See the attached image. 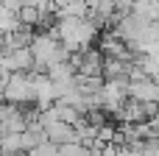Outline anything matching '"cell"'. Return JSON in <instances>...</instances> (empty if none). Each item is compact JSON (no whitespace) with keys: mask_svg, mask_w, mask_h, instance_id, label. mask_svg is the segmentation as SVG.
<instances>
[{"mask_svg":"<svg viewBox=\"0 0 159 156\" xmlns=\"http://www.w3.org/2000/svg\"><path fill=\"white\" fill-rule=\"evenodd\" d=\"M25 156H59V145H53L50 140H45V142H39L36 148H31Z\"/></svg>","mask_w":159,"mask_h":156,"instance_id":"15","label":"cell"},{"mask_svg":"<svg viewBox=\"0 0 159 156\" xmlns=\"http://www.w3.org/2000/svg\"><path fill=\"white\" fill-rule=\"evenodd\" d=\"M56 36L70 53H84V50L92 47V42L98 36V28L87 17H64V20L56 22Z\"/></svg>","mask_w":159,"mask_h":156,"instance_id":"1","label":"cell"},{"mask_svg":"<svg viewBox=\"0 0 159 156\" xmlns=\"http://www.w3.org/2000/svg\"><path fill=\"white\" fill-rule=\"evenodd\" d=\"M34 33H36L34 28L20 25V28H14L11 33H6V36H3V45H6V50H25V47H31Z\"/></svg>","mask_w":159,"mask_h":156,"instance_id":"10","label":"cell"},{"mask_svg":"<svg viewBox=\"0 0 159 156\" xmlns=\"http://www.w3.org/2000/svg\"><path fill=\"white\" fill-rule=\"evenodd\" d=\"M59 156H92V151L84 142H64L59 145Z\"/></svg>","mask_w":159,"mask_h":156,"instance_id":"14","label":"cell"},{"mask_svg":"<svg viewBox=\"0 0 159 156\" xmlns=\"http://www.w3.org/2000/svg\"><path fill=\"white\" fill-rule=\"evenodd\" d=\"M0 156H3V148H0Z\"/></svg>","mask_w":159,"mask_h":156,"instance_id":"16","label":"cell"},{"mask_svg":"<svg viewBox=\"0 0 159 156\" xmlns=\"http://www.w3.org/2000/svg\"><path fill=\"white\" fill-rule=\"evenodd\" d=\"M28 50H31V56H34V70H36V73H48L53 64L70 61V50L59 42L56 28H53V31H39V33H34V42H31Z\"/></svg>","mask_w":159,"mask_h":156,"instance_id":"2","label":"cell"},{"mask_svg":"<svg viewBox=\"0 0 159 156\" xmlns=\"http://www.w3.org/2000/svg\"><path fill=\"white\" fill-rule=\"evenodd\" d=\"M0 70L6 75H14V73H31L34 70V56L31 50H6L3 59H0Z\"/></svg>","mask_w":159,"mask_h":156,"instance_id":"7","label":"cell"},{"mask_svg":"<svg viewBox=\"0 0 159 156\" xmlns=\"http://www.w3.org/2000/svg\"><path fill=\"white\" fill-rule=\"evenodd\" d=\"M131 59H103V78H129Z\"/></svg>","mask_w":159,"mask_h":156,"instance_id":"11","label":"cell"},{"mask_svg":"<svg viewBox=\"0 0 159 156\" xmlns=\"http://www.w3.org/2000/svg\"><path fill=\"white\" fill-rule=\"evenodd\" d=\"M129 98L143 103H159V84L154 78H137L129 84Z\"/></svg>","mask_w":159,"mask_h":156,"instance_id":"9","label":"cell"},{"mask_svg":"<svg viewBox=\"0 0 159 156\" xmlns=\"http://www.w3.org/2000/svg\"><path fill=\"white\" fill-rule=\"evenodd\" d=\"M3 100L6 103H14V106H25V103H34V81H31V73H14L6 78V87H3Z\"/></svg>","mask_w":159,"mask_h":156,"instance_id":"3","label":"cell"},{"mask_svg":"<svg viewBox=\"0 0 159 156\" xmlns=\"http://www.w3.org/2000/svg\"><path fill=\"white\" fill-rule=\"evenodd\" d=\"M14 28H20V20H17V11H8L6 6H0V36L11 33Z\"/></svg>","mask_w":159,"mask_h":156,"instance_id":"13","label":"cell"},{"mask_svg":"<svg viewBox=\"0 0 159 156\" xmlns=\"http://www.w3.org/2000/svg\"><path fill=\"white\" fill-rule=\"evenodd\" d=\"M70 64L78 75H103V53L101 50H84V53H70Z\"/></svg>","mask_w":159,"mask_h":156,"instance_id":"6","label":"cell"},{"mask_svg":"<svg viewBox=\"0 0 159 156\" xmlns=\"http://www.w3.org/2000/svg\"><path fill=\"white\" fill-rule=\"evenodd\" d=\"M129 84H131V78H106L103 81V89H101V106H103V112L115 114L129 100Z\"/></svg>","mask_w":159,"mask_h":156,"instance_id":"4","label":"cell"},{"mask_svg":"<svg viewBox=\"0 0 159 156\" xmlns=\"http://www.w3.org/2000/svg\"><path fill=\"white\" fill-rule=\"evenodd\" d=\"M31 81H34V103H36V109L39 112L50 109L59 100V89L50 81V75L48 73H31Z\"/></svg>","mask_w":159,"mask_h":156,"instance_id":"5","label":"cell"},{"mask_svg":"<svg viewBox=\"0 0 159 156\" xmlns=\"http://www.w3.org/2000/svg\"><path fill=\"white\" fill-rule=\"evenodd\" d=\"M0 148H3V156H22L25 148H22V134H0Z\"/></svg>","mask_w":159,"mask_h":156,"instance_id":"12","label":"cell"},{"mask_svg":"<svg viewBox=\"0 0 159 156\" xmlns=\"http://www.w3.org/2000/svg\"><path fill=\"white\" fill-rule=\"evenodd\" d=\"M159 50V20L145 22L131 45V53H157Z\"/></svg>","mask_w":159,"mask_h":156,"instance_id":"8","label":"cell"}]
</instances>
